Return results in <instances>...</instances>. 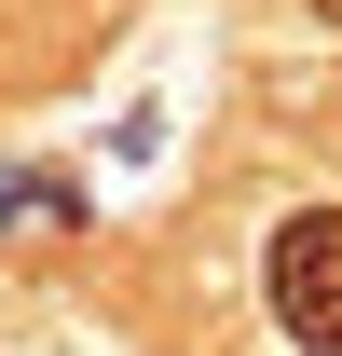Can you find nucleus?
Instances as JSON below:
<instances>
[{
  "label": "nucleus",
  "instance_id": "nucleus-1",
  "mask_svg": "<svg viewBox=\"0 0 342 356\" xmlns=\"http://www.w3.org/2000/svg\"><path fill=\"white\" fill-rule=\"evenodd\" d=\"M260 288H274V329H288V343L342 356V206H288V220H274Z\"/></svg>",
  "mask_w": 342,
  "mask_h": 356
},
{
  "label": "nucleus",
  "instance_id": "nucleus-2",
  "mask_svg": "<svg viewBox=\"0 0 342 356\" xmlns=\"http://www.w3.org/2000/svg\"><path fill=\"white\" fill-rule=\"evenodd\" d=\"M315 14H329V28H342V0H315Z\"/></svg>",
  "mask_w": 342,
  "mask_h": 356
}]
</instances>
